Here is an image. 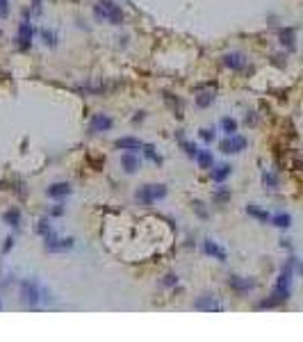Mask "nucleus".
<instances>
[{
	"instance_id": "obj_26",
	"label": "nucleus",
	"mask_w": 303,
	"mask_h": 342,
	"mask_svg": "<svg viewBox=\"0 0 303 342\" xmlns=\"http://www.w3.org/2000/svg\"><path fill=\"white\" fill-rule=\"evenodd\" d=\"M9 16V0H0V19Z\"/></svg>"
},
{
	"instance_id": "obj_19",
	"label": "nucleus",
	"mask_w": 303,
	"mask_h": 342,
	"mask_svg": "<svg viewBox=\"0 0 303 342\" xmlns=\"http://www.w3.org/2000/svg\"><path fill=\"white\" fill-rule=\"evenodd\" d=\"M246 212L251 214V217H255V219H258V222H262V224H267L269 219H271V214H269V212H264V210L255 208V205H248V208H246Z\"/></svg>"
},
{
	"instance_id": "obj_24",
	"label": "nucleus",
	"mask_w": 303,
	"mask_h": 342,
	"mask_svg": "<svg viewBox=\"0 0 303 342\" xmlns=\"http://www.w3.org/2000/svg\"><path fill=\"white\" fill-rule=\"evenodd\" d=\"M144 151H146V155H148V157H151V160H153V162H157V165H162V157H159V155L155 153V149H153V146H151V144H144Z\"/></svg>"
},
{
	"instance_id": "obj_3",
	"label": "nucleus",
	"mask_w": 303,
	"mask_h": 342,
	"mask_svg": "<svg viewBox=\"0 0 303 342\" xmlns=\"http://www.w3.org/2000/svg\"><path fill=\"white\" fill-rule=\"evenodd\" d=\"M164 196H167V185H144L137 189V194H135V199L144 205H151Z\"/></svg>"
},
{
	"instance_id": "obj_10",
	"label": "nucleus",
	"mask_w": 303,
	"mask_h": 342,
	"mask_svg": "<svg viewBox=\"0 0 303 342\" xmlns=\"http://www.w3.org/2000/svg\"><path fill=\"white\" fill-rule=\"evenodd\" d=\"M203 251H205L207 256L217 258L219 262H226L228 260V254L223 251V246H219L217 242H212V240H203Z\"/></svg>"
},
{
	"instance_id": "obj_17",
	"label": "nucleus",
	"mask_w": 303,
	"mask_h": 342,
	"mask_svg": "<svg viewBox=\"0 0 303 342\" xmlns=\"http://www.w3.org/2000/svg\"><path fill=\"white\" fill-rule=\"evenodd\" d=\"M271 224L278 226V228H290V226H292V217L287 212H278V214H274V217H271Z\"/></svg>"
},
{
	"instance_id": "obj_7",
	"label": "nucleus",
	"mask_w": 303,
	"mask_h": 342,
	"mask_svg": "<svg viewBox=\"0 0 303 342\" xmlns=\"http://www.w3.org/2000/svg\"><path fill=\"white\" fill-rule=\"evenodd\" d=\"M112 123H114V121H112L108 114H94L92 121H89V130H92V133H108L112 128Z\"/></svg>"
},
{
	"instance_id": "obj_11",
	"label": "nucleus",
	"mask_w": 303,
	"mask_h": 342,
	"mask_svg": "<svg viewBox=\"0 0 303 342\" xmlns=\"http://www.w3.org/2000/svg\"><path fill=\"white\" fill-rule=\"evenodd\" d=\"M32 39H34V28L25 21V23L19 25V46L21 48H28V46L32 44Z\"/></svg>"
},
{
	"instance_id": "obj_22",
	"label": "nucleus",
	"mask_w": 303,
	"mask_h": 342,
	"mask_svg": "<svg viewBox=\"0 0 303 342\" xmlns=\"http://www.w3.org/2000/svg\"><path fill=\"white\" fill-rule=\"evenodd\" d=\"M221 130H223L226 135H235V133H237V121L230 119V117L221 119Z\"/></svg>"
},
{
	"instance_id": "obj_33",
	"label": "nucleus",
	"mask_w": 303,
	"mask_h": 342,
	"mask_svg": "<svg viewBox=\"0 0 303 342\" xmlns=\"http://www.w3.org/2000/svg\"><path fill=\"white\" fill-rule=\"evenodd\" d=\"M0 306H3V303H0Z\"/></svg>"
},
{
	"instance_id": "obj_21",
	"label": "nucleus",
	"mask_w": 303,
	"mask_h": 342,
	"mask_svg": "<svg viewBox=\"0 0 303 342\" xmlns=\"http://www.w3.org/2000/svg\"><path fill=\"white\" fill-rule=\"evenodd\" d=\"M280 44L285 48L294 50V30H280Z\"/></svg>"
},
{
	"instance_id": "obj_12",
	"label": "nucleus",
	"mask_w": 303,
	"mask_h": 342,
	"mask_svg": "<svg viewBox=\"0 0 303 342\" xmlns=\"http://www.w3.org/2000/svg\"><path fill=\"white\" fill-rule=\"evenodd\" d=\"M114 146L121 151H139L144 149V141L137 139V137H121V139L114 141Z\"/></svg>"
},
{
	"instance_id": "obj_23",
	"label": "nucleus",
	"mask_w": 303,
	"mask_h": 342,
	"mask_svg": "<svg viewBox=\"0 0 303 342\" xmlns=\"http://www.w3.org/2000/svg\"><path fill=\"white\" fill-rule=\"evenodd\" d=\"M215 96H217L215 92H203V94H199V96H196V105H199V107H207V105L215 101Z\"/></svg>"
},
{
	"instance_id": "obj_2",
	"label": "nucleus",
	"mask_w": 303,
	"mask_h": 342,
	"mask_svg": "<svg viewBox=\"0 0 303 342\" xmlns=\"http://www.w3.org/2000/svg\"><path fill=\"white\" fill-rule=\"evenodd\" d=\"M94 14L100 23H112V25H121L123 23V12L114 0H98V5L94 7Z\"/></svg>"
},
{
	"instance_id": "obj_15",
	"label": "nucleus",
	"mask_w": 303,
	"mask_h": 342,
	"mask_svg": "<svg viewBox=\"0 0 303 342\" xmlns=\"http://www.w3.org/2000/svg\"><path fill=\"white\" fill-rule=\"evenodd\" d=\"M46 194L52 199H64L71 194V185H68V183H52V185L46 189Z\"/></svg>"
},
{
	"instance_id": "obj_27",
	"label": "nucleus",
	"mask_w": 303,
	"mask_h": 342,
	"mask_svg": "<svg viewBox=\"0 0 303 342\" xmlns=\"http://www.w3.org/2000/svg\"><path fill=\"white\" fill-rule=\"evenodd\" d=\"M264 183H267V187L269 189H276V185H278V181H276L271 173H264Z\"/></svg>"
},
{
	"instance_id": "obj_20",
	"label": "nucleus",
	"mask_w": 303,
	"mask_h": 342,
	"mask_svg": "<svg viewBox=\"0 0 303 342\" xmlns=\"http://www.w3.org/2000/svg\"><path fill=\"white\" fill-rule=\"evenodd\" d=\"M3 219H5V224H7V226L16 228V226L21 224V212H19V210H7V212L3 214Z\"/></svg>"
},
{
	"instance_id": "obj_8",
	"label": "nucleus",
	"mask_w": 303,
	"mask_h": 342,
	"mask_svg": "<svg viewBox=\"0 0 303 342\" xmlns=\"http://www.w3.org/2000/svg\"><path fill=\"white\" fill-rule=\"evenodd\" d=\"M230 287L235 290L237 294H248L255 287V281L253 278H242V276H230Z\"/></svg>"
},
{
	"instance_id": "obj_13",
	"label": "nucleus",
	"mask_w": 303,
	"mask_h": 342,
	"mask_svg": "<svg viewBox=\"0 0 303 342\" xmlns=\"http://www.w3.org/2000/svg\"><path fill=\"white\" fill-rule=\"evenodd\" d=\"M121 167H123L126 173H135L139 169V157L132 153V151H126V153L121 155Z\"/></svg>"
},
{
	"instance_id": "obj_30",
	"label": "nucleus",
	"mask_w": 303,
	"mask_h": 342,
	"mask_svg": "<svg viewBox=\"0 0 303 342\" xmlns=\"http://www.w3.org/2000/svg\"><path fill=\"white\" fill-rule=\"evenodd\" d=\"M201 137H203L205 141H212V139H215V135H212V130H201Z\"/></svg>"
},
{
	"instance_id": "obj_6",
	"label": "nucleus",
	"mask_w": 303,
	"mask_h": 342,
	"mask_svg": "<svg viewBox=\"0 0 303 342\" xmlns=\"http://www.w3.org/2000/svg\"><path fill=\"white\" fill-rule=\"evenodd\" d=\"M194 308L196 310H210V313H221L223 303L215 297V294H203V297H199L194 301Z\"/></svg>"
},
{
	"instance_id": "obj_14",
	"label": "nucleus",
	"mask_w": 303,
	"mask_h": 342,
	"mask_svg": "<svg viewBox=\"0 0 303 342\" xmlns=\"http://www.w3.org/2000/svg\"><path fill=\"white\" fill-rule=\"evenodd\" d=\"M223 64L228 68H235V71H242V68H246V60H244L242 52H230V55L223 57Z\"/></svg>"
},
{
	"instance_id": "obj_29",
	"label": "nucleus",
	"mask_w": 303,
	"mask_h": 342,
	"mask_svg": "<svg viewBox=\"0 0 303 342\" xmlns=\"http://www.w3.org/2000/svg\"><path fill=\"white\" fill-rule=\"evenodd\" d=\"M175 283H178V278H175L173 274H169V276L164 278V285H169V287H171V285H175Z\"/></svg>"
},
{
	"instance_id": "obj_1",
	"label": "nucleus",
	"mask_w": 303,
	"mask_h": 342,
	"mask_svg": "<svg viewBox=\"0 0 303 342\" xmlns=\"http://www.w3.org/2000/svg\"><path fill=\"white\" fill-rule=\"evenodd\" d=\"M290 285H292V265H285V269L280 272L278 281H276V287H274V294L267 301L258 303V308H274L278 303H283L290 299Z\"/></svg>"
},
{
	"instance_id": "obj_32",
	"label": "nucleus",
	"mask_w": 303,
	"mask_h": 342,
	"mask_svg": "<svg viewBox=\"0 0 303 342\" xmlns=\"http://www.w3.org/2000/svg\"><path fill=\"white\" fill-rule=\"evenodd\" d=\"M12 242H14V238H7V240H5V246H3V249L9 251V249H12Z\"/></svg>"
},
{
	"instance_id": "obj_18",
	"label": "nucleus",
	"mask_w": 303,
	"mask_h": 342,
	"mask_svg": "<svg viewBox=\"0 0 303 342\" xmlns=\"http://www.w3.org/2000/svg\"><path fill=\"white\" fill-rule=\"evenodd\" d=\"M230 171H233L230 165H219L215 171H212V178H215L217 183H221V181H226V178L230 176Z\"/></svg>"
},
{
	"instance_id": "obj_4",
	"label": "nucleus",
	"mask_w": 303,
	"mask_h": 342,
	"mask_svg": "<svg viewBox=\"0 0 303 342\" xmlns=\"http://www.w3.org/2000/svg\"><path fill=\"white\" fill-rule=\"evenodd\" d=\"M21 299H23L25 306L34 308L37 303H39V299H41L39 285H37L34 281H23V283H21Z\"/></svg>"
},
{
	"instance_id": "obj_28",
	"label": "nucleus",
	"mask_w": 303,
	"mask_h": 342,
	"mask_svg": "<svg viewBox=\"0 0 303 342\" xmlns=\"http://www.w3.org/2000/svg\"><path fill=\"white\" fill-rule=\"evenodd\" d=\"M215 201L217 203H226L228 201V192H226V189H221L219 194H215Z\"/></svg>"
},
{
	"instance_id": "obj_25",
	"label": "nucleus",
	"mask_w": 303,
	"mask_h": 342,
	"mask_svg": "<svg viewBox=\"0 0 303 342\" xmlns=\"http://www.w3.org/2000/svg\"><path fill=\"white\" fill-rule=\"evenodd\" d=\"M183 149L187 151V155H191V157H196V155H199V149H196V146L191 144V141H185V139H183Z\"/></svg>"
},
{
	"instance_id": "obj_16",
	"label": "nucleus",
	"mask_w": 303,
	"mask_h": 342,
	"mask_svg": "<svg viewBox=\"0 0 303 342\" xmlns=\"http://www.w3.org/2000/svg\"><path fill=\"white\" fill-rule=\"evenodd\" d=\"M196 160H199V167H201V169H212V165H215V157H212L210 151H199Z\"/></svg>"
},
{
	"instance_id": "obj_31",
	"label": "nucleus",
	"mask_w": 303,
	"mask_h": 342,
	"mask_svg": "<svg viewBox=\"0 0 303 342\" xmlns=\"http://www.w3.org/2000/svg\"><path fill=\"white\" fill-rule=\"evenodd\" d=\"M44 39H46L48 46H55V37H52L50 32H44Z\"/></svg>"
},
{
	"instance_id": "obj_5",
	"label": "nucleus",
	"mask_w": 303,
	"mask_h": 342,
	"mask_svg": "<svg viewBox=\"0 0 303 342\" xmlns=\"http://www.w3.org/2000/svg\"><path fill=\"white\" fill-rule=\"evenodd\" d=\"M246 137L242 135H228V139H221L219 141V149L221 153H242L244 149H246Z\"/></svg>"
},
{
	"instance_id": "obj_9",
	"label": "nucleus",
	"mask_w": 303,
	"mask_h": 342,
	"mask_svg": "<svg viewBox=\"0 0 303 342\" xmlns=\"http://www.w3.org/2000/svg\"><path fill=\"white\" fill-rule=\"evenodd\" d=\"M46 249L48 251H68V249H73V240L71 238H64V240H57L55 235H48L46 238Z\"/></svg>"
}]
</instances>
